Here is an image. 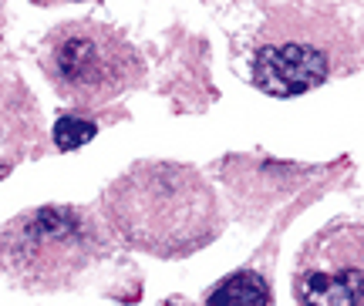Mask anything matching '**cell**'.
I'll list each match as a JSON object with an SVG mask.
<instances>
[{"label":"cell","instance_id":"9","mask_svg":"<svg viewBox=\"0 0 364 306\" xmlns=\"http://www.w3.org/2000/svg\"><path fill=\"white\" fill-rule=\"evenodd\" d=\"M38 4H48V0H38Z\"/></svg>","mask_w":364,"mask_h":306},{"label":"cell","instance_id":"10","mask_svg":"<svg viewBox=\"0 0 364 306\" xmlns=\"http://www.w3.org/2000/svg\"><path fill=\"white\" fill-rule=\"evenodd\" d=\"M0 27H4V21H0Z\"/></svg>","mask_w":364,"mask_h":306},{"label":"cell","instance_id":"3","mask_svg":"<svg viewBox=\"0 0 364 306\" xmlns=\"http://www.w3.org/2000/svg\"><path fill=\"white\" fill-rule=\"evenodd\" d=\"M41 67L58 98L78 111H98L139 88L145 61L122 31L98 21H68L41 48Z\"/></svg>","mask_w":364,"mask_h":306},{"label":"cell","instance_id":"1","mask_svg":"<svg viewBox=\"0 0 364 306\" xmlns=\"http://www.w3.org/2000/svg\"><path fill=\"white\" fill-rule=\"evenodd\" d=\"M105 219L135 249L162 259L189 256L223 229L216 195L196 168L139 162L105 192Z\"/></svg>","mask_w":364,"mask_h":306},{"label":"cell","instance_id":"5","mask_svg":"<svg viewBox=\"0 0 364 306\" xmlns=\"http://www.w3.org/2000/svg\"><path fill=\"white\" fill-rule=\"evenodd\" d=\"M334 75V58L324 40L297 31H277L253 54V84L270 98H297Z\"/></svg>","mask_w":364,"mask_h":306},{"label":"cell","instance_id":"2","mask_svg":"<svg viewBox=\"0 0 364 306\" xmlns=\"http://www.w3.org/2000/svg\"><path fill=\"white\" fill-rule=\"evenodd\" d=\"M105 253L98 219L75 205H38L0 229V273L27 293L68 290Z\"/></svg>","mask_w":364,"mask_h":306},{"label":"cell","instance_id":"8","mask_svg":"<svg viewBox=\"0 0 364 306\" xmlns=\"http://www.w3.org/2000/svg\"><path fill=\"white\" fill-rule=\"evenodd\" d=\"M176 306H182V303H179V300H176ZM186 306H189V303H186Z\"/></svg>","mask_w":364,"mask_h":306},{"label":"cell","instance_id":"7","mask_svg":"<svg viewBox=\"0 0 364 306\" xmlns=\"http://www.w3.org/2000/svg\"><path fill=\"white\" fill-rule=\"evenodd\" d=\"M95 135H98V128H95V121H88V118L61 115L54 121V145H58L61 152H75L81 145H88Z\"/></svg>","mask_w":364,"mask_h":306},{"label":"cell","instance_id":"4","mask_svg":"<svg viewBox=\"0 0 364 306\" xmlns=\"http://www.w3.org/2000/svg\"><path fill=\"white\" fill-rule=\"evenodd\" d=\"M294 296L300 306H361V226L334 222L317 232L294 269Z\"/></svg>","mask_w":364,"mask_h":306},{"label":"cell","instance_id":"6","mask_svg":"<svg viewBox=\"0 0 364 306\" xmlns=\"http://www.w3.org/2000/svg\"><path fill=\"white\" fill-rule=\"evenodd\" d=\"M273 293L270 283L253 269H240L223 276L206 296V306H270Z\"/></svg>","mask_w":364,"mask_h":306}]
</instances>
